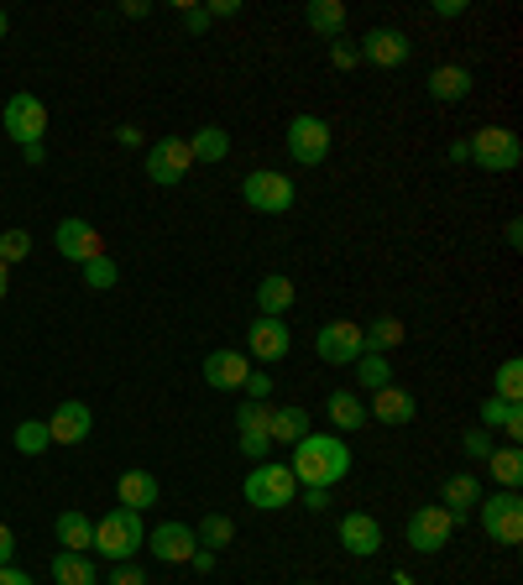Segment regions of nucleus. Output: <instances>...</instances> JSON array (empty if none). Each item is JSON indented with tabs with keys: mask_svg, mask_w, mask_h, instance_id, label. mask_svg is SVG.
<instances>
[{
	"mask_svg": "<svg viewBox=\"0 0 523 585\" xmlns=\"http://www.w3.org/2000/svg\"><path fill=\"white\" fill-rule=\"evenodd\" d=\"M294 482L298 486H325L330 492L335 482H346L351 476V445L341 434H304L294 445Z\"/></svg>",
	"mask_w": 523,
	"mask_h": 585,
	"instance_id": "f257e3e1",
	"label": "nucleus"
},
{
	"mask_svg": "<svg viewBox=\"0 0 523 585\" xmlns=\"http://www.w3.org/2000/svg\"><path fill=\"white\" fill-rule=\"evenodd\" d=\"M137 549H147L141 513H131V507H110V513L95 523V554H105L110 565H131V554Z\"/></svg>",
	"mask_w": 523,
	"mask_h": 585,
	"instance_id": "f03ea898",
	"label": "nucleus"
},
{
	"mask_svg": "<svg viewBox=\"0 0 523 585\" xmlns=\"http://www.w3.org/2000/svg\"><path fill=\"white\" fill-rule=\"evenodd\" d=\"M246 502L257 507V513H278V507H288V502L298 497V482H294V470L278 460H262L246 470V482H241Z\"/></svg>",
	"mask_w": 523,
	"mask_h": 585,
	"instance_id": "7ed1b4c3",
	"label": "nucleus"
},
{
	"mask_svg": "<svg viewBox=\"0 0 523 585\" xmlns=\"http://www.w3.org/2000/svg\"><path fill=\"white\" fill-rule=\"evenodd\" d=\"M476 523L492 544H523V497L519 492H492V497L476 502Z\"/></svg>",
	"mask_w": 523,
	"mask_h": 585,
	"instance_id": "20e7f679",
	"label": "nucleus"
},
{
	"mask_svg": "<svg viewBox=\"0 0 523 585\" xmlns=\"http://www.w3.org/2000/svg\"><path fill=\"white\" fill-rule=\"evenodd\" d=\"M466 147H471V162L487 172H513L523 162V141L507 126H482L476 137H466Z\"/></svg>",
	"mask_w": 523,
	"mask_h": 585,
	"instance_id": "39448f33",
	"label": "nucleus"
},
{
	"mask_svg": "<svg viewBox=\"0 0 523 585\" xmlns=\"http://www.w3.org/2000/svg\"><path fill=\"white\" fill-rule=\"evenodd\" d=\"M0 126H6V137L17 141V147H37V141L48 137V105L37 100L32 89H21V95H11V100H6V110H0Z\"/></svg>",
	"mask_w": 523,
	"mask_h": 585,
	"instance_id": "423d86ee",
	"label": "nucleus"
},
{
	"mask_svg": "<svg viewBox=\"0 0 523 585\" xmlns=\"http://www.w3.org/2000/svg\"><path fill=\"white\" fill-rule=\"evenodd\" d=\"M147 178H152L157 189H178L184 178H189L194 157H189V137H157L152 147H147Z\"/></svg>",
	"mask_w": 523,
	"mask_h": 585,
	"instance_id": "0eeeda50",
	"label": "nucleus"
},
{
	"mask_svg": "<svg viewBox=\"0 0 523 585\" xmlns=\"http://www.w3.org/2000/svg\"><path fill=\"white\" fill-rule=\"evenodd\" d=\"M241 199H246V209H257V215H283V209H294L298 189L283 178V172L257 168V172H246L241 178Z\"/></svg>",
	"mask_w": 523,
	"mask_h": 585,
	"instance_id": "6e6552de",
	"label": "nucleus"
},
{
	"mask_svg": "<svg viewBox=\"0 0 523 585\" xmlns=\"http://www.w3.org/2000/svg\"><path fill=\"white\" fill-rule=\"evenodd\" d=\"M288 157L298 168H319L330 157V121L325 116H294L288 121Z\"/></svg>",
	"mask_w": 523,
	"mask_h": 585,
	"instance_id": "1a4fd4ad",
	"label": "nucleus"
},
{
	"mask_svg": "<svg viewBox=\"0 0 523 585\" xmlns=\"http://www.w3.org/2000/svg\"><path fill=\"white\" fill-rule=\"evenodd\" d=\"M52 246H58V257L73 261V267H85V261L105 257V241L100 230L89 220H79V215H69V220H58V230H52Z\"/></svg>",
	"mask_w": 523,
	"mask_h": 585,
	"instance_id": "9d476101",
	"label": "nucleus"
},
{
	"mask_svg": "<svg viewBox=\"0 0 523 585\" xmlns=\"http://www.w3.org/2000/svg\"><path fill=\"white\" fill-rule=\"evenodd\" d=\"M455 523H461V517H451L440 502H430V507H418V513L408 517V544H414L418 554H440L451 544Z\"/></svg>",
	"mask_w": 523,
	"mask_h": 585,
	"instance_id": "9b49d317",
	"label": "nucleus"
},
{
	"mask_svg": "<svg viewBox=\"0 0 523 585\" xmlns=\"http://www.w3.org/2000/svg\"><path fill=\"white\" fill-rule=\"evenodd\" d=\"M314 356L325 366H351L362 356V325H351V319H330V325H319L314 335Z\"/></svg>",
	"mask_w": 523,
	"mask_h": 585,
	"instance_id": "f8f14e48",
	"label": "nucleus"
},
{
	"mask_svg": "<svg viewBox=\"0 0 523 585\" xmlns=\"http://www.w3.org/2000/svg\"><path fill=\"white\" fill-rule=\"evenodd\" d=\"M356 52H362V63H372V69H398V63H408L414 42H408L398 27H372V32L356 42Z\"/></svg>",
	"mask_w": 523,
	"mask_h": 585,
	"instance_id": "ddd939ff",
	"label": "nucleus"
},
{
	"mask_svg": "<svg viewBox=\"0 0 523 585\" xmlns=\"http://www.w3.org/2000/svg\"><path fill=\"white\" fill-rule=\"evenodd\" d=\"M288 350H294V335H288L283 319H267V314H262L257 325L246 329V356H251V361L273 366V361H283Z\"/></svg>",
	"mask_w": 523,
	"mask_h": 585,
	"instance_id": "4468645a",
	"label": "nucleus"
},
{
	"mask_svg": "<svg viewBox=\"0 0 523 585\" xmlns=\"http://www.w3.org/2000/svg\"><path fill=\"white\" fill-rule=\"evenodd\" d=\"M267 418H273V408H267V403H251V397L241 403V414H236V434H241V455H246V460H267V455H273Z\"/></svg>",
	"mask_w": 523,
	"mask_h": 585,
	"instance_id": "2eb2a0df",
	"label": "nucleus"
},
{
	"mask_svg": "<svg viewBox=\"0 0 523 585\" xmlns=\"http://www.w3.org/2000/svg\"><path fill=\"white\" fill-rule=\"evenodd\" d=\"M147 549L162 559V565H189L199 538H194L189 523H157V534H147Z\"/></svg>",
	"mask_w": 523,
	"mask_h": 585,
	"instance_id": "dca6fc26",
	"label": "nucleus"
},
{
	"mask_svg": "<svg viewBox=\"0 0 523 585\" xmlns=\"http://www.w3.org/2000/svg\"><path fill=\"white\" fill-rule=\"evenodd\" d=\"M89 429H95V414H89V403H79V397L58 403V408H52V418H48L52 445H85Z\"/></svg>",
	"mask_w": 523,
	"mask_h": 585,
	"instance_id": "f3484780",
	"label": "nucleus"
},
{
	"mask_svg": "<svg viewBox=\"0 0 523 585\" xmlns=\"http://www.w3.org/2000/svg\"><path fill=\"white\" fill-rule=\"evenodd\" d=\"M246 377H251V361L241 350H209L205 356V381L215 393H241Z\"/></svg>",
	"mask_w": 523,
	"mask_h": 585,
	"instance_id": "a211bd4d",
	"label": "nucleus"
},
{
	"mask_svg": "<svg viewBox=\"0 0 523 585\" xmlns=\"http://www.w3.org/2000/svg\"><path fill=\"white\" fill-rule=\"evenodd\" d=\"M341 544L356 559H372V554H383V523L372 513H346L341 517Z\"/></svg>",
	"mask_w": 523,
	"mask_h": 585,
	"instance_id": "6ab92c4d",
	"label": "nucleus"
},
{
	"mask_svg": "<svg viewBox=\"0 0 523 585\" xmlns=\"http://www.w3.org/2000/svg\"><path fill=\"white\" fill-rule=\"evenodd\" d=\"M414 414H418V403H414V393L408 387H383V393H372V408H366V418H377V424H414Z\"/></svg>",
	"mask_w": 523,
	"mask_h": 585,
	"instance_id": "aec40b11",
	"label": "nucleus"
},
{
	"mask_svg": "<svg viewBox=\"0 0 523 585\" xmlns=\"http://www.w3.org/2000/svg\"><path fill=\"white\" fill-rule=\"evenodd\" d=\"M482 497H487V492H482V482H476L471 470H455V476H445V482H440V507H445L451 517H466Z\"/></svg>",
	"mask_w": 523,
	"mask_h": 585,
	"instance_id": "412c9836",
	"label": "nucleus"
},
{
	"mask_svg": "<svg viewBox=\"0 0 523 585\" xmlns=\"http://www.w3.org/2000/svg\"><path fill=\"white\" fill-rule=\"evenodd\" d=\"M116 497H121V507H131V513H147V507H157V476L141 470V465H131V470H121V482H116Z\"/></svg>",
	"mask_w": 523,
	"mask_h": 585,
	"instance_id": "4be33fe9",
	"label": "nucleus"
},
{
	"mask_svg": "<svg viewBox=\"0 0 523 585\" xmlns=\"http://www.w3.org/2000/svg\"><path fill=\"white\" fill-rule=\"evenodd\" d=\"M325 418L335 424V434H356V429H366V403H362V393H351V387L330 393V397H325Z\"/></svg>",
	"mask_w": 523,
	"mask_h": 585,
	"instance_id": "5701e85b",
	"label": "nucleus"
},
{
	"mask_svg": "<svg viewBox=\"0 0 523 585\" xmlns=\"http://www.w3.org/2000/svg\"><path fill=\"white\" fill-rule=\"evenodd\" d=\"M267 434H273V445H298L304 434H314L309 408H298V403H288V408H273V418H267Z\"/></svg>",
	"mask_w": 523,
	"mask_h": 585,
	"instance_id": "b1692460",
	"label": "nucleus"
},
{
	"mask_svg": "<svg viewBox=\"0 0 523 585\" xmlns=\"http://www.w3.org/2000/svg\"><path fill=\"white\" fill-rule=\"evenodd\" d=\"M482 429H503L507 445H519L523 439V408L519 403H503V397H482Z\"/></svg>",
	"mask_w": 523,
	"mask_h": 585,
	"instance_id": "393cba45",
	"label": "nucleus"
},
{
	"mask_svg": "<svg viewBox=\"0 0 523 585\" xmlns=\"http://www.w3.org/2000/svg\"><path fill=\"white\" fill-rule=\"evenodd\" d=\"M471 95V69H461V63H440L435 73H430V100L440 105H455Z\"/></svg>",
	"mask_w": 523,
	"mask_h": 585,
	"instance_id": "a878e982",
	"label": "nucleus"
},
{
	"mask_svg": "<svg viewBox=\"0 0 523 585\" xmlns=\"http://www.w3.org/2000/svg\"><path fill=\"white\" fill-rule=\"evenodd\" d=\"M403 340H408V329H403V319H393V314H383V319H372V325L362 329L366 356H387V350H398Z\"/></svg>",
	"mask_w": 523,
	"mask_h": 585,
	"instance_id": "bb28decb",
	"label": "nucleus"
},
{
	"mask_svg": "<svg viewBox=\"0 0 523 585\" xmlns=\"http://www.w3.org/2000/svg\"><path fill=\"white\" fill-rule=\"evenodd\" d=\"M52 534H58V544L73 554H85L95 549V523H89L79 507H69V513H58V523H52Z\"/></svg>",
	"mask_w": 523,
	"mask_h": 585,
	"instance_id": "cd10ccee",
	"label": "nucleus"
},
{
	"mask_svg": "<svg viewBox=\"0 0 523 585\" xmlns=\"http://www.w3.org/2000/svg\"><path fill=\"white\" fill-rule=\"evenodd\" d=\"M257 309L267 314V319H283V314L294 309V282H288L283 272L262 277V282H257Z\"/></svg>",
	"mask_w": 523,
	"mask_h": 585,
	"instance_id": "c85d7f7f",
	"label": "nucleus"
},
{
	"mask_svg": "<svg viewBox=\"0 0 523 585\" xmlns=\"http://www.w3.org/2000/svg\"><path fill=\"white\" fill-rule=\"evenodd\" d=\"M189 157H194V162H226V157H230L226 126H199V131L189 137Z\"/></svg>",
	"mask_w": 523,
	"mask_h": 585,
	"instance_id": "c756f323",
	"label": "nucleus"
},
{
	"mask_svg": "<svg viewBox=\"0 0 523 585\" xmlns=\"http://www.w3.org/2000/svg\"><path fill=\"white\" fill-rule=\"evenodd\" d=\"M52 581L58 585H95V559H89V554H73V549H58L52 554Z\"/></svg>",
	"mask_w": 523,
	"mask_h": 585,
	"instance_id": "7c9ffc66",
	"label": "nucleus"
},
{
	"mask_svg": "<svg viewBox=\"0 0 523 585\" xmlns=\"http://www.w3.org/2000/svg\"><path fill=\"white\" fill-rule=\"evenodd\" d=\"M314 37H341L346 32V6L341 0H309V11H304Z\"/></svg>",
	"mask_w": 523,
	"mask_h": 585,
	"instance_id": "2f4dec72",
	"label": "nucleus"
},
{
	"mask_svg": "<svg viewBox=\"0 0 523 585\" xmlns=\"http://www.w3.org/2000/svg\"><path fill=\"white\" fill-rule=\"evenodd\" d=\"M487 465H492V482L503 486V492H519V486H523V449L519 445L492 449Z\"/></svg>",
	"mask_w": 523,
	"mask_h": 585,
	"instance_id": "473e14b6",
	"label": "nucleus"
},
{
	"mask_svg": "<svg viewBox=\"0 0 523 585\" xmlns=\"http://www.w3.org/2000/svg\"><path fill=\"white\" fill-rule=\"evenodd\" d=\"M194 538H199L209 554H220L226 544H236V523H230L226 513H205L199 517V528H194Z\"/></svg>",
	"mask_w": 523,
	"mask_h": 585,
	"instance_id": "72a5a7b5",
	"label": "nucleus"
},
{
	"mask_svg": "<svg viewBox=\"0 0 523 585\" xmlns=\"http://www.w3.org/2000/svg\"><path fill=\"white\" fill-rule=\"evenodd\" d=\"M356 381H362V393H383V387H393V366H387V356H356Z\"/></svg>",
	"mask_w": 523,
	"mask_h": 585,
	"instance_id": "f704fd0d",
	"label": "nucleus"
},
{
	"mask_svg": "<svg viewBox=\"0 0 523 585\" xmlns=\"http://www.w3.org/2000/svg\"><path fill=\"white\" fill-rule=\"evenodd\" d=\"M11 445L21 449V455H42V449L52 445V434H48V418H27V424H17V434H11Z\"/></svg>",
	"mask_w": 523,
	"mask_h": 585,
	"instance_id": "c9c22d12",
	"label": "nucleus"
},
{
	"mask_svg": "<svg viewBox=\"0 0 523 585\" xmlns=\"http://www.w3.org/2000/svg\"><path fill=\"white\" fill-rule=\"evenodd\" d=\"M492 397H503V403H523V361L519 356H507L503 366H497V393Z\"/></svg>",
	"mask_w": 523,
	"mask_h": 585,
	"instance_id": "e433bc0d",
	"label": "nucleus"
},
{
	"mask_svg": "<svg viewBox=\"0 0 523 585\" xmlns=\"http://www.w3.org/2000/svg\"><path fill=\"white\" fill-rule=\"evenodd\" d=\"M116 277H121V267H116V257H110V251H105V257H95V261H85V282L95 292L116 288Z\"/></svg>",
	"mask_w": 523,
	"mask_h": 585,
	"instance_id": "4c0bfd02",
	"label": "nucleus"
},
{
	"mask_svg": "<svg viewBox=\"0 0 523 585\" xmlns=\"http://www.w3.org/2000/svg\"><path fill=\"white\" fill-rule=\"evenodd\" d=\"M32 257V236H27V230H6V236H0V261H6V267H11V261H27Z\"/></svg>",
	"mask_w": 523,
	"mask_h": 585,
	"instance_id": "58836bf2",
	"label": "nucleus"
},
{
	"mask_svg": "<svg viewBox=\"0 0 523 585\" xmlns=\"http://www.w3.org/2000/svg\"><path fill=\"white\" fill-rule=\"evenodd\" d=\"M461 449H466L471 460H487V455H492V449H497V445H492V434H487V429H466V439H461Z\"/></svg>",
	"mask_w": 523,
	"mask_h": 585,
	"instance_id": "ea45409f",
	"label": "nucleus"
},
{
	"mask_svg": "<svg viewBox=\"0 0 523 585\" xmlns=\"http://www.w3.org/2000/svg\"><path fill=\"white\" fill-rule=\"evenodd\" d=\"M178 21H184V32H209V11H205V6H178Z\"/></svg>",
	"mask_w": 523,
	"mask_h": 585,
	"instance_id": "a19ab883",
	"label": "nucleus"
},
{
	"mask_svg": "<svg viewBox=\"0 0 523 585\" xmlns=\"http://www.w3.org/2000/svg\"><path fill=\"white\" fill-rule=\"evenodd\" d=\"M246 397H251V403H267V393H273V377H267V371H251V377H246V387H241Z\"/></svg>",
	"mask_w": 523,
	"mask_h": 585,
	"instance_id": "79ce46f5",
	"label": "nucleus"
},
{
	"mask_svg": "<svg viewBox=\"0 0 523 585\" xmlns=\"http://www.w3.org/2000/svg\"><path fill=\"white\" fill-rule=\"evenodd\" d=\"M330 63H335V69H356V63H362V52L351 48V42H335V48H330Z\"/></svg>",
	"mask_w": 523,
	"mask_h": 585,
	"instance_id": "37998d69",
	"label": "nucleus"
},
{
	"mask_svg": "<svg viewBox=\"0 0 523 585\" xmlns=\"http://www.w3.org/2000/svg\"><path fill=\"white\" fill-rule=\"evenodd\" d=\"M110 585H147V575L137 565H116L110 569Z\"/></svg>",
	"mask_w": 523,
	"mask_h": 585,
	"instance_id": "c03bdc74",
	"label": "nucleus"
},
{
	"mask_svg": "<svg viewBox=\"0 0 523 585\" xmlns=\"http://www.w3.org/2000/svg\"><path fill=\"white\" fill-rule=\"evenodd\" d=\"M304 507H309V513H325V507H330V492H325V486H304Z\"/></svg>",
	"mask_w": 523,
	"mask_h": 585,
	"instance_id": "a18cd8bd",
	"label": "nucleus"
},
{
	"mask_svg": "<svg viewBox=\"0 0 523 585\" xmlns=\"http://www.w3.org/2000/svg\"><path fill=\"white\" fill-rule=\"evenodd\" d=\"M11 559H17V534L0 523V565H11Z\"/></svg>",
	"mask_w": 523,
	"mask_h": 585,
	"instance_id": "49530a36",
	"label": "nucleus"
},
{
	"mask_svg": "<svg viewBox=\"0 0 523 585\" xmlns=\"http://www.w3.org/2000/svg\"><path fill=\"white\" fill-rule=\"evenodd\" d=\"M0 585H32V575L17 565H0Z\"/></svg>",
	"mask_w": 523,
	"mask_h": 585,
	"instance_id": "de8ad7c7",
	"label": "nucleus"
},
{
	"mask_svg": "<svg viewBox=\"0 0 523 585\" xmlns=\"http://www.w3.org/2000/svg\"><path fill=\"white\" fill-rule=\"evenodd\" d=\"M461 11H466V0H435V17H461Z\"/></svg>",
	"mask_w": 523,
	"mask_h": 585,
	"instance_id": "09e8293b",
	"label": "nucleus"
},
{
	"mask_svg": "<svg viewBox=\"0 0 523 585\" xmlns=\"http://www.w3.org/2000/svg\"><path fill=\"white\" fill-rule=\"evenodd\" d=\"M205 11H209V21H215V17H236L241 6H236V0H215V6H205Z\"/></svg>",
	"mask_w": 523,
	"mask_h": 585,
	"instance_id": "8fccbe9b",
	"label": "nucleus"
},
{
	"mask_svg": "<svg viewBox=\"0 0 523 585\" xmlns=\"http://www.w3.org/2000/svg\"><path fill=\"white\" fill-rule=\"evenodd\" d=\"M194 569H199V575H209V569H215V554L209 549H194V559H189Z\"/></svg>",
	"mask_w": 523,
	"mask_h": 585,
	"instance_id": "3c124183",
	"label": "nucleus"
},
{
	"mask_svg": "<svg viewBox=\"0 0 523 585\" xmlns=\"http://www.w3.org/2000/svg\"><path fill=\"white\" fill-rule=\"evenodd\" d=\"M116 141H121V147H141V131H137V126H121V131H116Z\"/></svg>",
	"mask_w": 523,
	"mask_h": 585,
	"instance_id": "603ef678",
	"label": "nucleus"
},
{
	"mask_svg": "<svg viewBox=\"0 0 523 585\" xmlns=\"http://www.w3.org/2000/svg\"><path fill=\"white\" fill-rule=\"evenodd\" d=\"M21 157H27V168H37V162H42L48 152H42V141H37V147H21Z\"/></svg>",
	"mask_w": 523,
	"mask_h": 585,
	"instance_id": "864d4df0",
	"label": "nucleus"
},
{
	"mask_svg": "<svg viewBox=\"0 0 523 585\" xmlns=\"http://www.w3.org/2000/svg\"><path fill=\"white\" fill-rule=\"evenodd\" d=\"M503 236H507V246H523V225H519V220H507Z\"/></svg>",
	"mask_w": 523,
	"mask_h": 585,
	"instance_id": "5fc2aeb1",
	"label": "nucleus"
},
{
	"mask_svg": "<svg viewBox=\"0 0 523 585\" xmlns=\"http://www.w3.org/2000/svg\"><path fill=\"white\" fill-rule=\"evenodd\" d=\"M451 162H471V147H466V141H451Z\"/></svg>",
	"mask_w": 523,
	"mask_h": 585,
	"instance_id": "6e6d98bb",
	"label": "nucleus"
},
{
	"mask_svg": "<svg viewBox=\"0 0 523 585\" xmlns=\"http://www.w3.org/2000/svg\"><path fill=\"white\" fill-rule=\"evenodd\" d=\"M6 292H11V267L0 261V298H6Z\"/></svg>",
	"mask_w": 523,
	"mask_h": 585,
	"instance_id": "4d7b16f0",
	"label": "nucleus"
},
{
	"mask_svg": "<svg viewBox=\"0 0 523 585\" xmlns=\"http://www.w3.org/2000/svg\"><path fill=\"white\" fill-rule=\"evenodd\" d=\"M393 585H418V581L408 575V569H398V575H393Z\"/></svg>",
	"mask_w": 523,
	"mask_h": 585,
	"instance_id": "13d9d810",
	"label": "nucleus"
},
{
	"mask_svg": "<svg viewBox=\"0 0 523 585\" xmlns=\"http://www.w3.org/2000/svg\"><path fill=\"white\" fill-rule=\"evenodd\" d=\"M6 27H11V21H6V11H0V37H6Z\"/></svg>",
	"mask_w": 523,
	"mask_h": 585,
	"instance_id": "bf43d9fd",
	"label": "nucleus"
},
{
	"mask_svg": "<svg viewBox=\"0 0 523 585\" xmlns=\"http://www.w3.org/2000/svg\"><path fill=\"white\" fill-rule=\"evenodd\" d=\"M294 585H309V581H294Z\"/></svg>",
	"mask_w": 523,
	"mask_h": 585,
	"instance_id": "052dcab7",
	"label": "nucleus"
}]
</instances>
